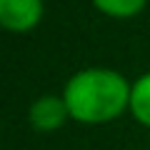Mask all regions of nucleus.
<instances>
[{"mask_svg":"<svg viewBox=\"0 0 150 150\" xmlns=\"http://www.w3.org/2000/svg\"><path fill=\"white\" fill-rule=\"evenodd\" d=\"M128 80L110 68H85L65 83L63 100L70 118L80 123H108L130 108Z\"/></svg>","mask_w":150,"mask_h":150,"instance_id":"1","label":"nucleus"},{"mask_svg":"<svg viewBox=\"0 0 150 150\" xmlns=\"http://www.w3.org/2000/svg\"><path fill=\"white\" fill-rule=\"evenodd\" d=\"M43 18V0H0V25L10 33H28Z\"/></svg>","mask_w":150,"mask_h":150,"instance_id":"2","label":"nucleus"},{"mask_svg":"<svg viewBox=\"0 0 150 150\" xmlns=\"http://www.w3.org/2000/svg\"><path fill=\"white\" fill-rule=\"evenodd\" d=\"M68 105H65L63 95H43L38 98L28 110V120L35 130L40 133H53V130L63 128V123L68 120Z\"/></svg>","mask_w":150,"mask_h":150,"instance_id":"3","label":"nucleus"},{"mask_svg":"<svg viewBox=\"0 0 150 150\" xmlns=\"http://www.w3.org/2000/svg\"><path fill=\"white\" fill-rule=\"evenodd\" d=\"M130 112L150 128V73L140 75L130 88Z\"/></svg>","mask_w":150,"mask_h":150,"instance_id":"4","label":"nucleus"},{"mask_svg":"<svg viewBox=\"0 0 150 150\" xmlns=\"http://www.w3.org/2000/svg\"><path fill=\"white\" fill-rule=\"evenodd\" d=\"M148 0H93V5L110 18H133L145 8Z\"/></svg>","mask_w":150,"mask_h":150,"instance_id":"5","label":"nucleus"}]
</instances>
